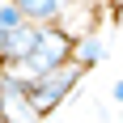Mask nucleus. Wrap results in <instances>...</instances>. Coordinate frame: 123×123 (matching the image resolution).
I'll use <instances>...</instances> for the list:
<instances>
[{
    "label": "nucleus",
    "mask_w": 123,
    "mask_h": 123,
    "mask_svg": "<svg viewBox=\"0 0 123 123\" xmlns=\"http://www.w3.org/2000/svg\"><path fill=\"white\" fill-rule=\"evenodd\" d=\"M106 9H111V17H119V21H123V0H111Z\"/></svg>",
    "instance_id": "obj_9"
},
{
    "label": "nucleus",
    "mask_w": 123,
    "mask_h": 123,
    "mask_svg": "<svg viewBox=\"0 0 123 123\" xmlns=\"http://www.w3.org/2000/svg\"><path fill=\"white\" fill-rule=\"evenodd\" d=\"M34 34H38V25H17L9 38H4V64H25V55H30V47H34Z\"/></svg>",
    "instance_id": "obj_6"
},
{
    "label": "nucleus",
    "mask_w": 123,
    "mask_h": 123,
    "mask_svg": "<svg viewBox=\"0 0 123 123\" xmlns=\"http://www.w3.org/2000/svg\"><path fill=\"white\" fill-rule=\"evenodd\" d=\"M111 102H115V106H123V81H115V85H111Z\"/></svg>",
    "instance_id": "obj_8"
},
{
    "label": "nucleus",
    "mask_w": 123,
    "mask_h": 123,
    "mask_svg": "<svg viewBox=\"0 0 123 123\" xmlns=\"http://www.w3.org/2000/svg\"><path fill=\"white\" fill-rule=\"evenodd\" d=\"M0 123H43L30 102V81L9 64H0Z\"/></svg>",
    "instance_id": "obj_3"
},
{
    "label": "nucleus",
    "mask_w": 123,
    "mask_h": 123,
    "mask_svg": "<svg viewBox=\"0 0 123 123\" xmlns=\"http://www.w3.org/2000/svg\"><path fill=\"white\" fill-rule=\"evenodd\" d=\"M51 123H68V119H51Z\"/></svg>",
    "instance_id": "obj_11"
},
{
    "label": "nucleus",
    "mask_w": 123,
    "mask_h": 123,
    "mask_svg": "<svg viewBox=\"0 0 123 123\" xmlns=\"http://www.w3.org/2000/svg\"><path fill=\"white\" fill-rule=\"evenodd\" d=\"M13 4H17V13H21L30 25H60L68 0H13Z\"/></svg>",
    "instance_id": "obj_4"
},
{
    "label": "nucleus",
    "mask_w": 123,
    "mask_h": 123,
    "mask_svg": "<svg viewBox=\"0 0 123 123\" xmlns=\"http://www.w3.org/2000/svg\"><path fill=\"white\" fill-rule=\"evenodd\" d=\"M17 25H25V17L17 13V4H13V0H0V64H4V38H9Z\"/></svg>",
    "instance_id": "obj_7"
},
{
    "label": "nucleus",
    "mask_w": 123,
    "mask_h": 123,
    "mask_svg": "<svg viewBox=\"0 0 123 123\" xmlns=\"http://www.w3.org/2000/svg\"><path fill=\"white\" fill-rule=\"evenodd\" d=\"M102 60H106V43H102L98 30H89V34H81V38L72 43V64H81L85 72H89V68H98Z\"/></svg>",
    "instance_id": "obj_5"
},
{
    "label": "nucleus",
    "mask_w": 123,
    "mask_h": 123,
    "mask_svg": "<svg viewBox=\"0 0 123 123\" xmlns=\"http://www.w3.org/2000/svg\"><path fill=\"white\" fill-rule=\"evenodd\" d=\"M81 76H85V68H81V64H60V68H51V72L34 76V81H30V102H34L38 119H47V115L60 111L64 102L76 93Z\"/></svg>",
    "instance_id": "obj_2"
},
{
    "label": "nucleus",
    "mask_w": 123,
    "mask_h": 123,
    "mask_svg": "<svg viewBox=\"0 0 123 123\" xmlns=\"http://www.w3.org/2000/svg\"><path fill=\"white\" fill-rule=\"evenodd\" d=\"M68 4H85V0H68Z\"/></svg>",
    "instance_id": "obj_10"
},
{
    "label": "nucleus",
    "mask_w": 123,
    "mask_h": 123,
    "mask_svg": "<svg viewBox=\"0 0 123 123\" xmlns=\"http://www.w3.org/2000/svg\"><path fill=\"white\" fill-rule=\"evenodd\" d=\"M72 43H76V38L68 34L64 25H38L25 64H9V68H17L25 81H34V76L51 72V68H60V64H72Z\"/></svg>",
    "instance_id": "obj_1"
}]
</instances>
